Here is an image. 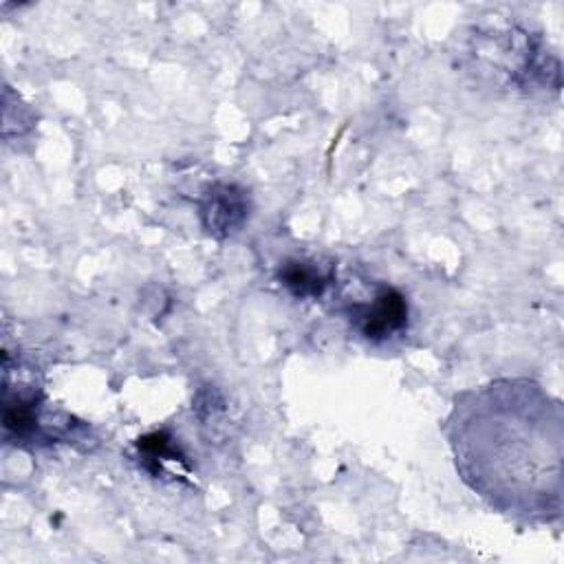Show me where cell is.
<instances>
[{"instance_id": "obj_4", "label": "cell", "mask_w": 564, "mask_h": 564, "mask_svg": "<svg viewBox=\"0 0 564 564\" xmlns=\"http://www.w3.org/2000/svg\"><path fill=\"white\" fill-rule=\"evenodd\" d=\"M5 425L7 430H14V432L24 434L36 425V413H33L32 404H24L18 399L16 404H7V410H5Z\"/></svg>"}, {"instance_id": "obj_3", "label": "cell", "mask_w": 564, "mask_h": 564, "mask_svg": "<svg viewBox=\"0 0 564 564\" xmlns=\"http://www.w3.org/2000/svg\"><path fill=\"white\" fill-rule=\"evenodd\" d=\"M285 278V285L291 287L298 296H309V294H320L323 291V278L320 274H315V269L306 267L305 262H294L285 269L282 274Z\"/></svg>"}, {"instance_id": "obj_1", "label": "cell", "mask_w": 564, "mask_h": 564, "mask_svg": "<svg viewBox=\"0 0 564 564\" xmlns=\"http://www.w3.org/2000/svg\"><path fill=\"white\" fill-rule=\"evenodd\" d=\"M408 318V305L404 296L395 289H386L378 296V303L364 315V333L368 338H386L393 331L402 329Z\"/></svg>"}, {"instance_id": "obj_2", "label": "cell", "mask_w": 564, "mask_h": 564, "mask_svg": "<svg viewBox=\"0 0 564 564\" xmlns=\"http://www.w3.org/2000/svg\"><path fill=\"white\" fill-rule=\"evenodd\" d=\"M205 214L210 216V223H207V227H212V230H216V227H221V230H232V227H236L234 221V214L241 216L242 219V203L236 199V195H232V187H225V190L219 195H214V199L210 201V205L205 207Z\"/></svg>"}]
</instances>
